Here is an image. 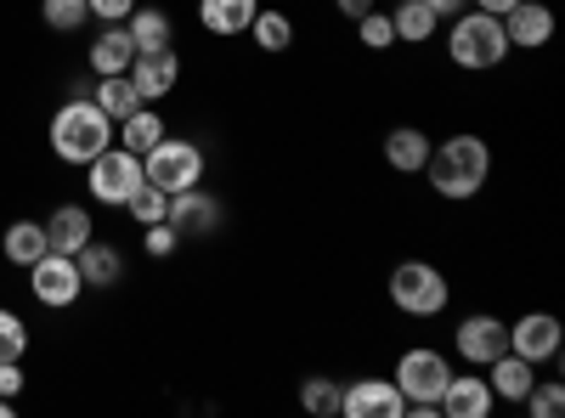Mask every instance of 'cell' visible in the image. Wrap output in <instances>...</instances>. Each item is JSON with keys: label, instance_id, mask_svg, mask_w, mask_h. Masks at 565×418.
<instances>
[{"label": "cell", "instance_id": "obj_15", "mask_svg": "<svg viewBox=\"0 0 565 418\" xmlns=\"http://www.w3.org/2000/svg\"><path fill=\"white\" fill-rule=\"evenodd\" d=\"M175 79H181L175 45H170V52H136V63H130V85L141 90V103H159V97H170Z\"/></svg>", "mask_w": 565, "mask_h": 418}, {"label": "cell", "instance_id": "obj_21", "mask_svg": "<svg viewBox=\"0 0 565 418\" xmlns=\"http://www.w3.org/2000/svg\"><path fill=\"white\" fill-rule=\"evenodd\" d=\"M125 34H130L136 52H170V45H175L170 12H159V7H136V12L125 18Z\"/></svg>", "mask_w": 565, "mask_h": 418}, {"label": "cell", "instance_id": "obj_32", "mask_svg": "<svg viewBox=\"0 0 565 418\" xmlns=\"http://www.w3.org/2000/svg\"><path fill=\"white\" fill-rule=\"evenodd\" d=\"M45 23H52L57 34H74L79 23H90V7H85V0H45Z\"/></svg>", "mask_w": 565, "mask_h": 418}, {"label": "cell", "instance_id": "obj_22", "mask_svg": "<svg viewBox=\"0 0 565 418\" xmlns=\"http://www.w3.org/2000/svg\"><path fill=\"white\" fill-rule=\"evenodd\" d=\"M74 266H79V283H85V289H114L119 277H125L119 249H108V244H97V238H90V244L74 255Z\"/></svg>", "mask_w": 565, "mask_h": 418}, {"label": "cell", "instance_id": "obj_40", "mask_svg": "<svg viewBox=\"0 0 565 418\" xmlns=\"http://www.w3.org/2000/svg\"><path fill=\"white\" fill-rule=\"evenodd\" d=\"M18 407H12V396H0V418H12Z\"/></svg>", "mask_w": 565, "mask_h": 418}, {"label": "cell", "instance_id": "obj_27", "mask_svg": "<svg viewBox=\"0 0 565 418\" xmlns=\"http://www.w3.org/2000/svg\"><path fill=\"white\" fill-rule=\"evenodd\" d=\"M119 125H125V142H119V148H130V153H148V148H159L164 136H170V130H164V119H159L148 103H141L130 119H119Z\"/></svg>", "mask_w": 565, "mask_h": 418}, {"label": "cell", "instance_id": "obj_3", "mask_svg": "<svg viewBox=\"0 0 565 418\" xmlns=\"http://www.w3.org/2000/svg\"><path fill=\"white\" fill-rule=\"evenodd\" d=\"M447 57L458 63V68H469V74H481V68H498L503 57H509V40H503V23L492 18V12H458L452 18V34H447Z\"/></svg>", "mask_w": 565, "mask_h": 418}, {"label": "cell", "instance_id": "obj_35", "mask_svg": "<svg viewBox=\"0 0 565 418\" xmlns=\"http://www.w3.org/2000/svg\"><path fill=\"white\" fill-rule=\"evenodd\" d=\"M85 7H90V18L108 29V23H125V18L136 12V0H85Z\"/></svg>", "mask_w": 565, "mask_h": 418}, {"label": "cell", "instance_id": "obj_8", "mask_svg": "<svg viewBox=\"0 0 565 418\" xmlns=\"http://www.w3.org/2000/svg\"><path fill=\"white\" fill-rule=\"evenodd\" d=\"M29 289H34V300L40 306H52V311H63V306H74L79 300V266H74V255H57V249H45L34 266H29Z\"/></svg>", "mask_w": 565, "mask_h": 418}, {"label": "cell", "instance_id": "obj_25", "mask_svg": "<svg viewBox=\"0 0 565 418\" xmlns=\"http://www.w3.org/2000/svg\"><path fill=\"white\" fill-rule=\"evenodd\" d=\"M249 40L260 45V52H289V45H295V18L289 12H277V7H260L255 12V23H249Z\"/></svg>", "mask_w": 565, "mask_h": 418}, {"label": "cell", "instance_id": "obj_13", "mask_svg": "<svg viewBox=\"0 0 565 418\" xmlns=\"http://www.w3.org/2000/svg\"><path fill=\"white\" fill-rule=\"evenodd\" d=\"M498 23H503V40H509V45H526V52L554 40V12L543 7V0H514Z\"/></svg>", "mask_w": 565, "mask_h": 418}, {"label": "cell", "instance_id": "obj_19", "mask_svg": "<svg viewBox=\"0 0 565 418\" xmlns=\"http://www.w3.org/2000/svg\"><path fill=\"white\" fill-rule=\"evenodd\" d=\"M255 12H260V0H199V23H204L210 34H221V40L249 34Z\"/></svg>", "mask_w": 565, "mask_h": 418}, {"label": "cell", "instance_id": "obj_4", "mask_svg": "<svg viewBox=\"0 0 565 418\" xmlns=\"http://www.w3.org/2000/svg\"><path fill=\"white\" fill-rule=\"evenodd\" d=\"M391 300H396V311L402 317H441L447 311V300H452V289H447V277L430 266V260H402L396 271H391Z\"/></svg>", "mask_w": 565, "mask_h": 418}, {"label": "cell", "instance_id": "obj_7", "mask_svg": "<svg viewBox=\"0 0 565 418\" xmlns=\"http://www.w3.org/2000/svg\"><path fill=\"white\" fill-rule=\"evenodd\" d=\"M447 379H452V362H447L441 351H430V345H413V351H402V362H396V390H402L407 401H441Z\"/></svg>", "mask_w": 565, "mask_h": 418}, {"label": "cell", "instance_id": "obj_38", "mask_svg": "<svg viewBox=\"0 0 565 418\" xmlns=\"http://www.w3.org/2000/svg\"><path fill=\"white\" fill-rule=\"evenodd\" d=\"M334 7H340L345 18H362V12H373V0H334Z\"/></svg>", "mask_w": 565, "mask_h": 418}, {"label": "cell", "instance_id": "obj_28", "mask_svg": "<svg viewBox=\"0 0 565 418\" xmlns=\"http://www.w3.org/2000/svg\"><path fill=\"white\" fill-rule=\"evenodd\" d=\"M300 407L317 412V418H334L340 412V379H328V374H311L300 385Z\"/></svg>", "mask_w": 565, "mask_h": 418}, {"label": "cell", "instance_id": "obj_30", "mask_svg": "<svg viewBox=\"0 0 565 418\" xmlns=\"http://www.w3.org/2000/svg\"><path fill=\"white\" fill-rule=\"evenodd\" d=\"M29 356V329H23V317L0 306V362H23Z\"/></svg>", "mask_w": 565, "mask_h": 418}, {"label": "cell", "instance_id": "obj_14", "mask_svg": "<svg viewBox=\"0 0 565 418\" xmlns=\"http://www.w3.org/2000/svg\"><path fill=\"white\" fill-rule=\"evenodd\" d=\"M498 407L487 374H452L447 390H441V418H487Z\"/></svg>", "mask_w": 565, "mask_h": 418}, {"label": "cell", "instance_id": "obj_17", "mask_svg": "<svg viewBox=\"0 0 565 418\" xmlns=\"http://www.w3.org/2000/svg\"><path fill=\"white\" fill-rule=\"evenodd\" d=\"M90 238H97V226H90V210H79V204H57L52 221H45V244L57 255H79Z\"/></svg>", "mask_w": 565, "mask_h": 418}, {"label": "cell", "instance_id": "obj_1", "mask_svg": "<svg viewBox=\"0 0 565 418\" xmlns=\"http://www.w3.org/2000/svg\"><path fill=\"white\" fill-rule=\"evenodd\" d=\"M424 175H430L436 199L463 204V199H476V193L487 187V175H492V148L481 142V136L458 130V136H447L441 148H430V159H424Z\"/></svg>", "mask_w": 565, "mask_h": 418}, {"label": "cell", "instance_id": "obj_18", "mask_svg": "<svg viewBox=\"0 0 565 418\" xmlns=\"http://www.w3.org/2000/svg\"><path fill=\"white\" fill-rule=\"evenodd\" d=\"M430 136H424L418 125H396L391 136H385V164L396 170V175H424V159H430Z\"/></svg>", "mask_w": 565, "mask_h": 418}, {"label": "cell", "instance_id": "obj_2", "mask_svg": "<svg viewBox=\"0 0 565 418\" xmlns=\"http://www.w3.org/2000/svg\"><path fill=\"white\" fill-rule=\"evenodd\" d=\"M103 148H114V119L90 97H74L52 114V153L63 164H90Z\"/></svg>", "mask_w": 565, "mask_h": 418}, {"label": "cell", "instance_id": "obj_31", "mask_svg": "<svg viewBox=\"0 0 565 418\" xmlns=\"http://www.w3.org/2000/svg\"><path fill=\"white\" fill-rule=\"evenodd\" d=\"M521 407H526L532 418H559V407H565V390H559V379H537V385L521 396Z\"/></svg>", "mask_w": 565, "mask_h": 418}, {"label": "cell", "instance_id": "obj_20", "mask_svg": "<svg viewBox=\"0 0 565 418\" xmlns=\"http://www.w3.org/2000/svg\"><path fill=\"white\" fill-rule=\"evenodd\" d=\"M130 63H136V45H130V34H125V23H108L97 40H90V74H130Z\"/></svg>", "mask_w": 565, "mask_h": 418}, {"label": "cell", "instance_id": "obj_33", "mask_svg": "<svg viewBox=\"0 0 565 418\" xmlns=\"http://www.w3.org/2000/svg\"><path fill=\"white\" fill-rule=\"evenodd\" d=\"M356 34L367 52H385V45H396V29H391V12H362L356 18Z\"/></svg>", "mask_w": 565, "mask_h": 418}, {"label": "cell", "instance_id": "obj_39", "mask_svg": "<svg viewBox=\"0 0 565 418\" xmlns=\"http://www.w3.org/2000/svg\"><path fill=\"white\" fill-rule=\"evenodd\" d=\"M469 7H481V12H492V18H503V12L514 7V0H469Z\"/></svg>", "mask_w": 565, "mask_h": 418}, {"label": "cell", "instance_id": "obj_12", "mask_svg": "<svg viewBox=\"0 0 565 418\" xmlns=\"http://www.w3.org/2000/svg\"><path fill=\"white\" fill-rule=\"evenodd\" d=\"M181 238H210L221 226V199L204 193V187H186V193H170V215H164Z\"/></svg>", "mask_w": 565, "mask_h": 418}, {"label": "cell", "instance_id": "obj_37", "mask_svg": "<svg viewBox=\"0 0 565 418\" xmlns=\"http://www.w3.org/2000/svg\"><path fill=\"white\" fill-rule=\"evenodd\" d=\"M424 7H430L436 18H458V12L469 7V0H424Z\"/></svg>", "mask_w": 565, "mask_h": 418}, {"label": "cell", "instance_id": "obj_29", "mask_svg": "<svg viewBox=\"0 0 565 418\" xmlns=\"http://www.w3.org/2000/svg\"><path fill=\"white\" fill-rule=\"evenodd\" d=\"M125 210H130L141 226H153V221H164V215H170V193H164V187H153V181H141V187L130 193V204H125Z\"/></svg>", "mask_w": 565, "mask_h": 418}, {"label": "cell", "instance_id": "obj_34", "mask_svg": "<svg viewBox=\"0 0 565 418\" xmlns=\"http://www.w3.org/2000/svg\"><path fill=\"white\" fill-rule=\"evenodd\" d=\"M141 249H148L153 260H170L181 249V232L170 221H153V226H141Z\"/></svg>", "mask_w": 565, "mask_h": 418}, {"label": "cell", "instance_id": "obj_23", "mask_svg": "<svg viewBox=\"0 0 565 418\" xmlns=\"http://www.w3.org/2000/svg\"><path fill=\"white\" fill-rule=\"evenodd\" d=\"M90 103H97V108L119 125V119H130V114L141 108V90L130 85V74H103L97 90H90Z\"/></svg>", "mask_w": 565, "mask_h": 418}, {"label": "cell", "instance_id": "obj_36", "mask_svg": "<svg viewBox=\"0 0 565 418\" xmlns=\"http://www.w3.org/2000/svg\"><path fill=\"white\" fill-rule=\"evenodd\" d=\"M23 390V367L18 362H0V396H18Z\"/></svg>", "mask_w": 565, "mask_h": 418}, {"label": "cell", "instance_id": "obj_6", "mask_svg": "<svg viewBox=\"0 0 565 418\" xmlns=\"http://www.w3.org/2000/svg\"><path fill=\"white\" fill-rule=\"evenodd\" d=\"M141 181H148L141 175V153H130V148H103L85 164V193L97 204H114V210L130 204V193L141 187Z\"/></svg>", "mask_w": 565, "mask_h": 418}, {"label": "cell", "instance_id": "obj_10", "mask_svg": "<svg viewBox=\"0 0 565 418\" xmlns=\"http://www.w3.org/2000/svg\"><path fill=\"white\" fill-rule=\"evenodd\" d=\"M340 412L345 418H407V396L396 390V379H356V385H340Z\"/></svg>", "mask_w": 565, "mask_h": 418}, {"label": "cell", "instance_id": "obj_16", "mask_svg": "<svg viewBox=\"0 0 565 418\" xmlns=\"http://www.w3.org/2000/svg\"><path fill=\"white\" fill-rule=\"evenodd\" d=\"M481 374H487V385H492V396H498V401H521V396L537 385V362L503 351V356H492V362L481 367Z\"/></svg>", "mask_w": 565, "mask_h": 418}, {"label": "cell", "instance_id": "obj_5", "mask_svg": "<svg viewBox=\"0 0 565 418\" xmlns=\"http://www.w3.org/2000/svg\"><path fill=\"white\" fill-rule=\"evenodd\" d=\"M141 175H148L153 187H164V193H186V187L204 181V148L186 142V136H164L159 148L141 153Z\"/></svg>", "mask_w": 565, "mask_h": 418}, {"label": "cell", "instance_id": "obj_9", "mask_svg": "<svg viewBox=\"0 0 565 418\" xmlns=\"http://www.w3.org/2000/svg\"><path fill=\"white\" fill-rule=\"evenodd\" d=\"M452 345H458V356H463L469 367H487L492 356L509 351V322L492 317V311H476V317H463V322H458Z\"/></svg>", "mask_w": 565, "mask_h": 418}, {"label": "cell", "instance_id": "obj_11", "mask_svg": "<svg viewBox=\"0 0 565 418\" xmlns=\"http://www.w3.org/2000/svg\"><path fill=\"white\" fill-rule=\"evenodd\" d=\"M509 351L526 356V362H554L559 356V317L548 311H526L521 322H509Z\"/></svg>", "mask_w": 565, "mask_h": 418}, {"label": "cell", "instance_id": "obj_26", "mask_svg": "<svg viewBox=\"0 0 565 418\" xmlns=\"http://www.w3.org/2000/svg\"><path fill=\"white\" fill-rule=\"evenodd\" d=\"M391 29H396V40H407V45H424L436 29H441V18L424 7V0H396V12H391Z\"/></svg>", "mask_w": 565, "mask_h": 418}, {"label": "cell", "instance_id": "obj_24", "mask_svg": "<svg viewBox=\"0 0 565 418\" xmlns=\"http://www.w3.org/2000/svg\"><path fill=\"white\" fill-rule=\"evenodd\" d=\"M0 249H7V260H12V266H23V271H29V266H34L45 249H52V244H45V226H40V221H12V226H7V238H0Z\"/></svg>", "mask_w": 565, "mask_h": 418}]
</instances>
